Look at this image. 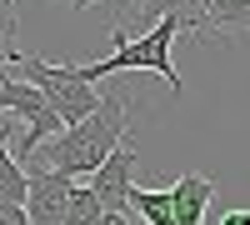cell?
<instances>
[{"mask_svg": "<svg viewBox=\"0 0 250 225\" xmlns=\"http://www.w3.org/2000/svg\"><path fill=\"white\" fill-rule=\"evenodd\" d=\"M125 125H130L125 120V100L120 95H100L95 115H85L80 125H65L60 135H50L25 165H40V170L65 175V180H90L105 165V155L115 145H125Z\"/></svg>", "mask_w": 250, "mask_h": 225, "instance_id": "6da1fadb", "label": "cell"}, {"mask_svg": "<svg viewBox=\"0 0 250 225\" xmlns=\"http://www.w3.org/2000/svg\"><path fill=\"white\" fill-rule=\"evenodd\" d=\"M175 35H180V20H155L150 25V35H140V40H125V30L115 25L110 30V55L105 60H95V65H75L80 70V80L85 85H100V80H110V75H120V70H155V75H165V85H170V95H180V70L170 65V45H175Z\"/></svg>", "mask_w": 250, "mask_h": 225, "instance_id": "7a4b0ae2", "label": "cell"}, {"mask_svg": "<svg viewBox=\"0 0 250 225\" xmlns=\"http://www.w3.org/2000/svg\"><path fill=\"white\" fill-rule=\"evenodd\" d=\"M15 65L25 70L20 80H30V85L50 100V110L60 115V125H80L85 115H95L100 95H95V85H85V80H80L75 65H45L40 55H20Z\"/></svg>", "mask_w": 250, "mask_h": 225, "instance_id": "3957f363", "label": "cell"}, {"mask_svg": "<svg viewBox=\"0 0 250 225\" xmlns=\"http://www.w3.org/2000/svg\"><path fill=\"white\" fill-rule=\"evenodd\" d=\"M5 110H15L20 120H25V135H20V150H15V160L25 165V160L45 145L50 135H60L65 125H60V115L50 110V100L40 95L30 80H0V115Z\"/></svg>", "mask_w": 250, "mask_h": 225, "instance_id": "277c9868", "label": "cell"}, {"mask_svg": "<svg viewBox=\"0 0 250 225\" xmlns=\"http://www.w3.org/2000/svg\"><path fill=\"white\" fill-rule=\"evenodd\" d=\"M130 170H135V145L125 140V145H115V150L105 155V165L85 180L90 195L100 200V210H105V215H130V205H125V200H130V185H135Z\"/></svg>", "mask_w": 250, "mask_h": 225, "instance_id": "5b68a950", "label": "cell"}, {"mask_svg": "<svg viewBox=\"0 0 250 225\" xmlns=\"http://www.w3.org/2000/svg\"><path fill=\"white\" fill-rule=\"evenodd\" d=\"M75 180L50 175L40 165H25V220L30 225H65V200Z\"/></svg>", "mask_w": 250, "mask_h": 225, "instance_id": "8992f818", "label": "cell"}, {"mask_svg": "<svg viewBox=\"0 0 250 225\" xmlns=\"http://www.w3.org/2000/svg\"><path fill=\"white\" fill-rule=\"evenodd\" d=\"M165 195H170L175 225H205V210H210V200H215V180L200 175V170H190V175H180Z\"/></svg>", "mask_w": 250, "mask_h": 225, "instance_id": "52a82bcc", "label": "cell"}, {"mask_svg": "<svg viewBox=\"0 0 250 225\" xmlns=\"http://www.w3.org/2000/svg\"><path fill=\"white\" fill-rule=\"evenodd\" d=\"M205 30L235 40L250 30V0H205Z\"/></svg>", "mask_w": 250, "mask_h": 225, "instance_id": "ba28073f", "label": "cell"}, {"mask_svg": "<svg viewBox=\"0 0 250 225\" xmlns=\"http://www.w3.org/2000/svg\"><path fill=\"white\" fill-rule=\"evenodd\" d=\"M145 15L150 20H180V30L205 35V0H145Z\"/></svg>", "mask_w": 250, "mask_h": 225, "instance_id": "9c48e42d", "label": "cell"}, {"mask_svg": "<svg viewBox=\"0 0 250 225\" xmlns=\"http://www.w3.org/2000/svg\"><path fill=\"white\" fill-rule=\"evenodd\" d=\"M0 200H5V205H25V165L15 160L5 125H0Z\"/></svg>", "mask_w": 250, "mask_h": 225, "instance_id": "30bf717a", "label": "cell"}, {"mask_svg": "<svg viewBox=\"0 0 250 225\" xmlns=\"http://www.w3.org/2000/svg\"><path fill=\"white\" fill-rule=\"evenodd\" d=\"M130 220H140V225H175V215H170V195L165 190H145V185H130Z\"/></svg>", "mask_w": 250, "mask_h": 225, "instance_id": "8fae6325", "label": "cell"}, {"mask_svg": "<svg viewBox=\"0 0 250 225\" xmlns=\"http://www.w3.org/2000/svg\"><path fill=\"white\" fill-rule=\"evenodd\" d=\"M100 215V200L90 195V185H70V200H65V225H95Z\"/></svg>", "mask_w": 250, "mask_h": 225, "instance_id": "7c38bea8", "label": "cell"}, {"mask_svg": "<svg viewBox=\"0 0 250 225\" xmlns=\"http://www.w3.org/2000/svg\"><path fill=\"white\" fill-rule=\"evenodd\" d=\"M0 40H15V5L0 0Z\"/></svg>", "mask_w": 250, "mask_h": 225, "instance_id": "4fadbf2b", "label": "cell"}, {"mask_svg": "<svg viewBox=\"0 0 250 225\" xmlns=\"http://www.w3.org/2000/svg\"><path fill=\"white\" fill-rule=\"evenodd\" d=\"M0 225H30L25 220V205H5V200H0Z\"/></svg>", "mask_w": 250, "mask_h": 225, "instance_id": "5bb4252c", "label": "cell"}, {"mask_svg": "<svg viewBox=\"0 0 250 225\" xmlns=\"http://www.w3.org/2000/svg\"><path fill=\"white\" fill-rule=\"evenodd\" d=\"M20 50H15V40H0V65H15Z\"/></svg>", "mask_w": 250, "mask_h": 225, "instance_id": "9a60e30c", "label": "cell"}, {"mask_svg": "<svg viewBox=\"0 0 250 225\" xmlns=\"http://www.w3.org/2000/svg\"><path fill=\"white\" fill-rule=\"evenodd\" d=\"M95 225H140V220H130V215H100Z\"/></svg>", "mask_w": 250, "mask_h": 225, "instance_id": "2e32d148", "label": "cell"}, {"mask_svg": "<svg viewBox=\"0 0 250 225\" xmlns=\"http://www.w3.org/2000/svg\"><path fill=\"white\" fill-rule=\"evenodd\" d=\"M220 225H250V210H230V215H225Z\"/></svg>", "mask_w": 250, "mask_h": 225, "instance_id": "e0dca14e", "label": "cell"}, {"mask_svg": "<svg viewBox=\"0 0 250 225\" xmlns=\"http://www.w3.org/2000/svg\"><path fill=\"white\" fill-rule=\"evenodd\" d=\"M95 5H105V0H70V10H95Z\"/></svg>", "mask_w": 250, "mask_h": 225, "instance_id": "ac0fdd59", "label": "cell"}]
</instances>
